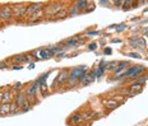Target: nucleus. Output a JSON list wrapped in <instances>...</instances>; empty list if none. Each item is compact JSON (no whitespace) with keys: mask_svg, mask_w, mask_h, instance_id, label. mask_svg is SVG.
I'll return each mask as SVG.
<instances>
[{"mask_svg":"<svg viewBox=\"0 0 148 126\" xmlns=\"http://www.w3.org/2000/svg\"><path fill=\"white\" fill-rule=\"evenodd\" d=\"M88 67L86 65H82V66H77L74 67V69L70 70L69 73V78H68V83H69L70 85L75 84L77 82H78V78L81 76L82 74H84V73H87Z\"/></svg>","mask_w":148,"mask_h":126,"instance_id":"f257e3e1","label":"nucleus"},{"mask_svg":"<svg viewBox=\"0 0 148 126\" xmlns=\"http://www.w3.org/2000/svg\"><path fill=\"white\" fill-rule=\"evenodd\" d=\"M40 87V83L38 80L31 83V84L27 85V92H26V96H27V99H28V102L32 104V101L35 99L36 97V93H37V89Z\"/></svg>","mask_w":148,"mask_h":126,"instance_id":"f03ea898","label":"nucleus"},{"mask_svg":"<svg viewBox=\"0 0 148 126\" xmlns=\"http://www.w3.org/2000/svg\"><path fill=\"white\" fill-rule=\"evenodd\" d=\"M144 70H146V66H143V65L132 66V67H129V69H126L124 76H126V78H137V76L139 75L140 73H143Z\"/></svg>","mask_w":148,"mask_h":126,"instance_id":"7ed1b4c3","label":"nucleus"},{"mask_svg":"<svg viewBox=\"0 0 148 126\" xmlns=\"http://www.w3.org/2000/svg\"><path fill=\"white\" fill-rule=\"evenodd\" d=\"M13 17V7L10 5H4L0 8V19L1 20H9Z\"/></svg>","mask_w":148,"mask_h":126,"instance_id":"20e7f679","label":"nucleus"},{"mask_svg":"<svg viewBox=\"0 0 148 126\" xmlns=\"http://www.w3.org/2000/svg\"><path fill=\"white\" fill-rule=\"evenodd\" d=\"M27 8L28 5H22V4H18V5H14L13 7V15L14 17H23V15L27 14Z\"/></svg>","mask_w":148,"mask_h":126,"instance_id":"39448f33","label":"nucleus"},{"mask_svg":"<svg viewBox=\"0 0 148 126\" xmlns=\"http://www.w3.org/2000/svg\"><path fill=\"white\" fill-rule=\"evenodd\" d=\"M129 45H130L132 47L143 48V47H146V41H144L143 38H139V37H137V36H133V37L130 38V41H129Z\"/></svg>","mask_w":148,"mask_h":126,"instance_id":"423d86ee","label":"nucleus"},{"mask_svg":"<svg viewBox=\"0 0 148 126\" xmlns=\"http://www.w3.org/2000/svg\"><path fill=\"white\" fill-rule=\"evenodd\" d=\"M68 78H69V70L68 69H64L60 72L59 76L56 78V84L59 85V87H61V85L64 84L65 82H68Z\"/></svg>","mask_w":148,"mask_h":126,"instance_id":"0eeeda50","label":"nucleus"},{"mask_svg":"<svg viewBox=\"0 0 148 126\" xmlns=\"http://www.w3.org/2000/svg\"><path fill=\"white\" fill-rule=\"evenodd\" d=\"M15 103L18 104V107H22L23 104H26L27 102H28V99H27V96H26V93H24V92H22L21 91L19 93H17L15 94V101H14Z\"/></svg>","mask_w":148,"mask_h":126,"instance_id":"6e6552de","label":"nucleus"},{"mask_svg":"<svg viewBox=\"0 0 148 126\" xmlns=\"http://www.w3.org/2000/svg\"><path fill=\"white\" fill-rule=\"evenodd\" d=\"M61 10V4L59 3H56V4H52V5H47V8H46V14L47 15H55L56 13H59Z\"/></svg>","mask_w":148,"mask_h":126,"instance_id":"1a4fd4ad","label":"nucleus"},{"mask_svg":"<svg viewBox=\"0 0 148 126\" xmlns=\"http://www.w3.org/2000/svg\"><path fill=\"white\" fill-rule=\"evenodd\" d=\"M41 8H42V4L41 3H35V4H32V5H28V8H27V17H29V15H32L33 13H36V12H38V10H41Z\"/></svg>","mask_w":148,"mask_h":126,"instance_id":"9d476101","label":"nucleus"},{"mask_svg":"<svg viewBox=\"0 0 148 126\" xmlns=\"http://www.w3.org/2000/svg\"><path fill=\"white\" fill-rule=\"evenodd\" d=\"M42 14H44V10H38L36 12V13H33L32 15H29L28 19H27V23H35V22H38L40 19L42 18Z\"/></svg>","mask_w":148,"mask_h":126,"instance_id":"9b49d317","label":"nucleus"},{"mask_svg":"<svg viewBox=\"0 0 148 126\" xmlns=\"http://www.w3.org/2000/svg\"><path fill=\"white\" fill-rule=\"evenodd\" d=\"M10 113V103L0 104V116H7Z\"/></svg>","mask_w":148,"mask_h":126,"instance_id":"f8f14e48","label":"nucleus"},{"mask_svg":"<svg viewBox=\"0 0 148 126\" xmlns=\"http://www.w3.org/2000/svg\"><path fill=\"white\" fill-rule=\"evenodd\" d=\"M103 65H106V63H105V60H101L100 61V66L96 69V78H100V76L103 75L105 70H106V67H105Z\"/></svg>","mask_w":148,"mask_h":126,"instance_id":"ddd939ff","label":"nucleus"},{"mask_svg":"<svg viewBox=\"0 0 148 126\" xmlns=\"http://www.w3.org/2000/svg\"><path fill=\"white\" fill-rule=\"evenodd\" d=\"M12 99H13V92L4 91V94H3V103H10Z\"/></svg>","mask_w":148,"mask_h":126,"instance_id":"4468645a","label":"nucleus"},{"mask_svg":"<svg viewBox=\"0 0 148 126\" xmlns=\"http://www.w3.org/2000/svg\"><path fill=\"white\" fill-rule=\"evenodd\" d=\"M35 56H37V59H38V60L49 59V55H47V51H46V48H41V50H38V51L36 52Z\"/></svg>","mask_w":148,"mask_h":126,"instance_id":"2eb2a0df","label":"nucleus"},{"mask_svg":"<svg viewBox=\"0 0 148 126\" xmlns=\"http://www.w3.org/2000/svg\"><path fill=\"white\" fill-rule=\"evenodd\" d=\"M66 15H68V10H63V9H61L59 13H56L54 17H51L50 19L51 20H59V19H63V18H65Z\"/></svg>","mask_w":148,"mask_h":126,"instance_id":"dca6fc26","label":"nucleus"},{"mask_svg":"<svg viewBox=\"0 0 148 126\" xmlns=\"http://www.w3.org/2000/svg\"><path fill=\"white\" fill-rule=\"evenodd\" d=\"M143 91V84H134L133 85H130V92H132V94H138V93H140V92Z\"/></svg>","mask_w":148,"mask_h":126,"instance_id":"f3484780","label":"nucleus"},{"mask_svg":"<svg viewBox=\"0 0 148 126\" xmlns=\"http://www.w3.org/2000/svg\"><path fill=\"white\" fill-rule=\"evenodd\" d=\"M103 104H106L109 108L111 110H114V108H116V107L119 106V103L116 102V101H114V99H107V101H103Z\"/></svg>","mask_w":148,"mask_h":126,"instance_id":"a211bd4d","label":"nucleus"},{"mask_svg":"<svg viewBox=\"0 0 148 126\" xmlns=\"http://www.w3.org/2000/svg\"><path fill=\"white\" fill-rule=\"evenodd\" d=\"M75 5L79 8V10H83V9H87L88 1L87 0H78V1H75Z\"/></svg>","mask_w":148,"mask_h":126,"instance_id":"6ab92c4d","label":"nucleus"},{"mask_svg":"<svg viewBox=\"0 0 148 126\" xmlns=\"http://www.w3.org/2000/svg\"><path fill=\"white\" fill-rule=\"evenodd\" d=\"M70 119H72V121H73V122H75V124H78V122H82V121H83V116H82L79 112L73 113L72 117H70Z\"/></svg>","mask_w":148,"mask_h":126,"instance_id":"aec40b11","label":"nucleus"},{"mask_svg":"<svg viewBox=\"0 0 148 126\" xmlns=\"http://www.w3.org/2000/svg\"><path fill=\"white\" fill-rule=\"evenodd\" d=\"M79 8L75 5V3H74L73 5H70V8H69V10H68V15H74V14H77V13H79Z\"/></svg>","mask_w":148,"mask_h":126,"instance_id":"412c9836","label":"nucleus"},{"mask_svg":"<svg viewBox=\"0 0 148 126\" xmlns=\"http://www.w3.org/2000/svg\"><path fill=\"white\" fill-rule=\"evenodd\" d=\"M13 60L18 64V65H21V64L26 63V57H24V55H15V56L13 57Z\"/></svg>","mask_w":148,"mask_h":126,"instance_id":"4be33fe9","label":"nucleus"},{"mask_svg":"<svg viewBox=\"0 0 148 126\" xmlns=\"http://www.w3.org/2000/svg\"><path fill=\"white\" fill-rule=\"evenodd\" d=\"M21 112V108L18 107V104L15 102H10V113H13V115H15V113Z\"/></svg>","mask_w":148,"mask_h":126,"instance_id":"5701e85b","label":"nucleus"},{"mask_svg":"<svg viewBox=\"0 0 148 126\" xmlns=\"http://www.w3.org/2000/svg\"><path fill=\"white\" fill-rule=\"evenodd\" d=\"M116 65H118V61H109V63H106V69L107 70H115Z\"/></svg>","mask_w":148,"mask_h":126,"instance_id":"b1692460","label":"nucleus"},{"mask_svg":"<svg viewBox=\"0 0 148 126\" xmlns=\"http://www.w3.org/2000/svg\"><path fill=\"white\" fill-rule=\"evenodd\" d=\"M148 80V76H142V78H134V83L135 84H143L144 82Z\"/></svg>","mask_w":148,"mask_h":126,"instance_id":"393cba45","label":"nucleus"},{"mask_svg":"<svg viewBox=\"0 0 148 126\" xmlns=\"http://www.w3.org/2000/svg\"><path fill=\"white\" fill-rule=\"evenodd\" d=\"M31 108H32V104L29 102H27L26 104H23V106L21 107V112H27V111H29Z\"/></svg>","mask_w":148,"mask_h":126,"instance_id":"a878e982","label":"nucleus"},{"mask_svg":"<svg viewBox=\"0 0 148 126\" xmlns=\"http://www.w3.org/2000/svg\"><path fill=\"white\" fill-rule=\"evenodd\" d=\"M21 87H22V83H15L14 87H13V91L15 93H19L21 92Z\"/></svg>","mask_w":148,"mask_h":126,"instance_id":"bb28decb","label":"nucleus"},{"mask_svg":"<svg viewBox=\"0 0 148 126\" xmlns=\"http://www.w3.org/2000/svg\"><path fill=\"white\" fill-rule=\"evenodd\" d=\"M126 28V26H125V24L124 23H121V24H118V26H116V32H121V31H124Z\"/></svg>","mask_w":148,"mask_h":126,"instance_id":"cd10ccee","label":"nucleus"},{"mask_svg":"<svg viewBox=\"0 0 148 126\" xmlns=\"http://www.w3.org/2000/svg\"><path fill=\"white\" fill-rule=\"evenodd\" d=\"M128 56L133 57V59H140V55H139V54H137V52H129Z\"/></svg>","mask_w":148,"mask_h":126,"instance_id":"c85d7f7f","label":"nucleus"},{"mask_svg":"<svg viewBox=\"0 0 148 126\" xmlns=\"http://www.w3.org/2000/svg\"><path fill=\"white\" fill-rule=\"evenodd\" d=\"M96 48H97V44H96V42H92V44L88 45V50L89 51H93V50H96Z\"/></svg>","mask_w":148,"mask_h":126,"instance_id":"c756f323","label":"nucleus"},{"mask_svg":"<svg viewBox=\"0 0 148 126\" xmlns=\"http://www.w3.org/2000/svg\"><path fill=\"white\" fill-rule=\"evenodd\" d=\"M24 57H26V61L27 63H31L32 61V59H33V56L31 54H24Z\"/></svg>","mask_w":148,"mask_h":126,"instance_id":"7c9ffc66","label":"nucleus"},{"mask_svg":"<svg viewBox=\"0 0 148 126\" xmlns=\"http://www.w3.org/2000/svg\"><path fill=\"white\" fill-rule=\"evenodd\" d=\"M46 51H47V55H49V57H51V56H55V52L52 51V48H46Z\"/></svg>","mask_w":148,"mask_h":126,"instance_id":"2f4dec72","label":"nucleus"},{"mask_svg":"<svg viewBox=\"0 0 148 126\" xmlns=\"http://www.w3.org/2000/svg\"><path fill=\"white\" fill-rule=\"evenodd\" d=\"M98 33H100L98 31H88L87 35H88V36H97Z\"/></svg>","mask_w":148,"mask_h":126,"instance_id":"473e14b6","label":"nucleus"},{"mask_svg":"<svg viewBox=\"0 0 148 126\" xmlns=\"http://www.w3.org/2000/svg\"><path fill=\"white\" fill-rule=\"evenodd\" d=\"M132 3H133V1H130V0H126V1H123L124 9H125V8H128V5H129V4H132Z\"/></svg>","mask_w":148,"mask_h":126,"instance_id":"72a5a7b5","label":"nucleus"},{"mask_svg":"<svg viewBox=\"0 0 148 126\" xmlns=\"http://www.w3.org/2000/svg\"><path fill=\"white\" fill-rule=\"evenodd\" d=\"M56 56L58 57H64V56H65V51H60L59 54H56Z\"/></svg>","mask_w":148,"mask_h":126,"instance_id":"f704fd0d","label":"nucleus"},{"mask_svg":"<svg viewBox=\"0 0 148 126\" xmlns=\"http://www.w3.org/2000/svg\"><path fill=\"white\" fill-rule=\"evenodd\" d=\"M114 4H115L116 7H120V5L123 4V1H120V0H115V1H114Z\"/></svg>","mask_w":148,"mask_h":126,"instance_id":"c9c22d12","label":"nucleus"},{"mask_svg":"<svg viewBox=\"0 0 148 126\" xmlns=\"http://www.w3.org/2000/svg\"><path fill=\"white\" fill-rule=\"evenodd\" d=\"M111 52H112V51H111V48H110V47H107V48H105V54H107V55H110V54H111Z\"/></svg>","mask_w":148,"mask_h":126,"instance_id":"e433bc0d","label":"nucleus"},{"mask_svg":"<svg viewBox=\"0 0 148 126\" xmlns=\"http://www.w3.org/2000/svg\"><path fill=\"white\" fill-rule=\"evenodd\" d=\"M3 94H4V91H0V104L3 103Z\"/></svg>","mask_w":148,"mask_h":126,"instance_id":"4c0bfd02","label":"nucleus"},{"mask_svg":"<svg viewBox=\"0 0 148 126\" xmlns=\"http://www.w3.org/2000/svg\"><path fill=\"white\" fill-rule=\"evenodd\" d=\"M0 67H3V69H5V67H7V64H5V63H0Z\"/></svg>","mask_w":148,"mask_h":126,"instance_id":"58836bf2","label":"nucleus"},{"mask_svg":"<svg viewBox=\"0 0 148 126\" xmlns=\"http://www.w3.org/2000/svg\"><path fill=\"white\" fill-rule=\"evenodd\" d=\"M13 69H14V70H19V69H22V66H19V65H15V66H13Z\"/></svg>","mask_w":148,"mask_h":126,"instance_id":"ea45409f","label":"nucleus"},{"mask_svg":"<svg viewBox=\"0 0 148 126\" xmlns=\"http://www.w3.org/2000/svg\"><path fill=\"white\" fill-rule=\"evenodd\" d=\"M33 67H35V63H31L29 64V69H33Z\"/></svg>","mask_w":148,"mask_h":126,"instance_id":"a19ab883","label":"nucleus"}]
</instances>
